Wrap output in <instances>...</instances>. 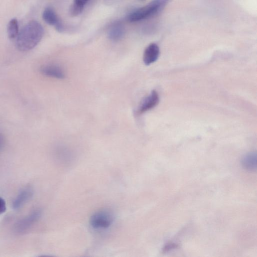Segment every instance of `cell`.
Masks as SVG:
<instances>
[{"mask_svg": "<svg viewBox=\"0 0 257 257\" xmlns=\"http://www.w3.org/2000/svg\"><path fill=\"white\" fill-rule=\"evenodd\" d=\"M44 35V29L38 22L32 21L19 33L16 41V47L21 51H28L35 47Z\"/></svg>", "mask_w": 257, "mask_h": 257, "instance_id": "obj_1", "label": "cell"}, {"mask_svg": "<svg viewBox=\"0 0 257 257\" xmlns=\"http://www.w3.org/2000/svg\"><path fill=\"white\" fill-rule=\"evenodd\" d=\"M169 0H153L145 6L132 12L127 19L130 22H136L149 18L161 12Z\"/></svg>", "mask_w": 257, "mask_h": 257, "instance_id": "obj_2", "label": "cell"}, {"mask_svg": "<svg viewBox=\"0 0 257 257\" xmlns=\"http://www.w3.org/2000/svg\"><path fill=\"white\" fill-rule=\"evenodd\" d=\"M42 210L36 209L29 214L20 219L15 225L14 230L16 233L22 234L27 231L41 218Z\"/></svg>", "mask_w": 257, "mask_h": 257, "instance_id": "obj_3", "label": "cell"}, {"mask_svg": "<svg viewBox=\"0 0 257 257\" xmlns=\"http://www.w3.org/2000/svg\"><path fill=\"white\" fill-rule=\"evenodd\" d=\"M112 214L107 210H101L94 213L90 218V224L95 229H105L113 222Z\"/></svg>", "mask_w": 257, "mask_h": 257, "instance_id": "obj_4", "label": "cell"}, {"mask_svg": "<svg viewBox=\"0 0 257 257\" xmlns=\"http://www.w3.org/2000/svg\"><path fill=\"white\" fill-rule=\"evenodd\" d=\"M44 21L48 25L53 26L59 32H62L64 30V26L58 18L55 11L51 7L46 8L42 14Z\"/></svg>", "mask_w": 257, "mask_h": 257, "instance_id": "obj_5", "label": "cell"}, {"mask_svg": "<svg viewBox=\"0 0 257 257\" xmlns=\"http://www.w3.org/2000/svg\"><path fill=\"white\" fill-rule=\"evenodd\" d=\"M159 102V96L158 92L155 90H153L141 102L137 109V113L142 114L153 108L158 104Z\"/></svg>", "mask_w": 257, "mask_h": 257, "instance_id": "obj_6", "label": "cell"}, {"mask_svg": "<svg viewBox=\"0 0 257 257\" xmlns=\"http://www.w3.org/2000/svg\"><path fill=\"white\" fill-rule=\"evenodd\" d=\"M40 72L43 75L52 78L63 79L65 77L64 69L56 64L44 65L41 67Z\"/></svg>", "mask_w": 257, "mask_h": 257, "instance_id": "obj_7", "label": "cell"}, {"mask_svg": "<svg viewBox=\"0 0 257 257\" xmlns=\"http://www.w3.org/2000/svg\"><path fill=\"white\" fill-rule=\"evenodd\" d=\"M33 190L27 187L22 190L17 195L13 202V208L17 210L24 206L33 196Z\"/></svg>", "mask_w": 257, "mask_h": 257, "instance_id": "obj_8", "label": "cell"}, {"mask_svg": "<svg viewBox=\"0 0 257 257\" xmlns=\"http://www.w3.org/2000/svg\"><path fill=\"white\" fill-rule=\"evenodd\" d=\"M160 55V49L156 43L150 44L145 49L143 55V61L149 65L157 60Z\"/></svg>", "mask_w": 257, "mask_h": 257, "instance_id": "obj_9", "label": "cell"}, {"mask_svg": "<svg viewBox=\"0 0 257 257\" xmlns=\"http://www.w3.org/2000/svg\"><path fill=\"white\" fill-rule=\"evenodd\" d=\"M242 167L246 170L254 171L257 168V156L255 152H250L245 155L241 159Z\"/></svg>", "mask_w": 257, "mask_h": 257, "instance_id": "obj_10", "label": "cell"}, {"mask_svg": "<svg viewBox=\"0 0 257 257\" xmlns=\"http://www.w3.org/2000/svg\"><path fill=\"white\" fill-rule=\"evenodd\" d=\"M124 28L119 23L113 25L108 32V37L114 41H117L122 39L124 34Z\"/></svg>", "mask_w": 257, "mask_h": 257, "instance_id": "obj_11", "label": "cell"}, {"mask_svg": "<svg viewBox=\"0 0 257 257\" xmlns=\"http://www.w3.org/2000/svg\"><path fill=\"white\" fill-rule=\"evenodd\" d=\"M8 34L11 39H16L19 34V24L16 19H12L8 25Z\"/></svg>", "mask_w": 257, "mask_h": 257, "instance_id": "obj_12", "label": "cell"}, {"mask_svg": "<svg viewBox=\"0 0 257 257\" xmlns=\"http://www.w3.org/2000/svg\"><path fill=\"white\" fill-rule=\"evenodd\" d=\"M83 9V7L80 6L73 3L69 8V13L72 17H76L82 13Z\"/></svg>", "mask_w": 257, "mask_h": 257, "instance_id": "obj_13", "label": "cell"}, {"mask_svg": "<svg viewBox=\"0 0 257 257\" xmlns=\"http://www.w3.org/2000/svg\"><path fill=\"white\" fill-rule=\"evenodd\" d=\"M6 204L5 200L0 197V215L6 211Z\"/></svg>", "mask_w": 257, "mask_h": 257, "instance_id": "obj_14", "label": "cell"}, {"mask_svg": "<svg viewBox=\"0 0 257 257\" xmlns=\"http://www.w3.org/2000/svg\"><path fill=\"white\" fill-rule=\"evenodd\" d=\"M89 0H74V3L84 7Z\"/></svg>", "mask_w": 257, "mask_h": 257, "instance_id": "obj_15", "label": "cell"}, {"mask_svg": "<svg viewBox=\"0 0 257 257\" xmlns=\"http://www.w3.org/2000/svg\"><path fill=\"white\" fill-rule=\"evenodd\" d=\"M3 140L2 136L0 135V149L3 145Z\"/></svg>", "mask_w": 257, "mask_h": 257, "instance_id": "obj_16", "label": "cell"}]
</instances>
